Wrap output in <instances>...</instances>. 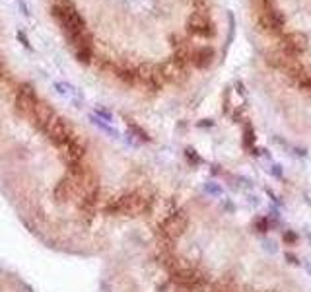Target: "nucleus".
<instances>
[{
    "label": "nucleus",
    "instance_id": "nucleus-19",
    "mask_svg": "<svg viewBox=\"0 0 311 292\" xmlns=\"http://www.w3.org/2000/svg\"><path fill=\"white\" fill-rule=\"evenodd\" d=\"M210 292H241L235 285L232 283H218V285H210Z\"/></svg>",
    "mask_w": 311,
    "mask_h": 292
},
{
    "label": "nucleus",
    "instance_id": "nucleus-14",
    "mask_svg": "<svg viewBox=\"0 0 311 292\" xmlns=\"http://www.w3.org/2000/svg\"><path fill=\"white\" fill-rule=\"evenodd\" d=\"M91 41H93V37L88 29L70 35V43L74 45V49H91Z\"/></svg>",
    "mask_w": 311,
    "mask_h": 292
},
{
    "label": "nucleus",
    "instance_id": "nucleus-20",
    "mask_svg": "<svg viewBox=\"0 0 311 292\" xmlns=\"http://www.w3.org/2000/svg\"><path fill=\"white\" fill-rule=\"evenodd\" d=\"M282 240H284V244H286V246H296L300 238H298V234H296L294 230H286V232H284V236H282Z\"/></svg>",
    "mask_w": 311,
    "mask_h": 292
},
{
    "label": "nucleus",
    "instance_id": "nucleus-5",
    "mask_svg": "<svg viewBox=\"0 0 311 292\" xmlns=\"http://www.w3.org/2000/svg\"><path fill=\"white\" fill-rule=\"evenodd\" d=\"M47 136H49V140H51L59 150H61L63 146H67L70 140L76 138L72 127L68 125L63 117H57V119L51 123V127L47 129Z\"/></svg>",
    "mask_w": 311,
    "mask_h": 292
},
{
    "label": "nucleus",
    "instance_id": "nucleus-11",
    "mask_svg": "<svg viewBox=\"0 0 311 292\" xmlns=\"http://www.w3.org/2000/svg\"><path fill=\"white\" fill-rule=\"evenodd\" d=\"M84 156H86V148H84V144L78 140V136H76L74 140H70L67 146L61 148V158L67 162V166H72V164L82 162Z\"/></svg>",
    "mask_w": 311,
    "mask_h": 292
},
{
    "label": "nucleus",
    "instance_id": "nucleus-18",
    "mask_svg": "<svg viewBox=\"0 0 311 292\" xmlns=\"http://www.w3.org/2000/svg\"><path fill=\"white\" fill-rule=\"evenodd\" d=\"M76 59L82 65H89L93 59V51L91 49H76Z\"/></svg>",
    "mask_w": 311,
    "mask_h": 292
},
{
    "label": "nucleus",
    "instance_id": "nucleus-10",
    "mask_svg": "<svg viewBox=\"0 0 311 292\" xmlns=\"http://www.w3.org/2000/svg\"><path fill=\"white\" fill-rule=\"evenodd\" d=\"M159 74L163 78V82H171V84H181L185 78H187V67L179 65L177 61L169 59L167 63L159 65Z\"/></svg>",
    "mask_w": 311,
    "mask_h": 292
},
{
    "label": "nucleus",
    "instance_id": "nucleus-6",
    "mask_svg": "<svg viewBox=\"0 0 311 292\" xmlns=\"http://www.w3.org/2000/svg\"><path fill=\"white\" fill-rule=\"evenodd\" d=\"M187 29L191 35H197V37H204V39H210L216 35V27L214 23L210 22V18L204 14V12H195L189 16L187 20Z\"/></svg>",
    "mask_w": 311,
    "mask_h": 292
},
{
    "label": "nucleus",
    "instance_id": "nucleus-22",
    "mask_svg": "<svg viewBox=\"0 0 311 292\" xmlns=\"http://www.w3.org/2000/svg\"><path fill=\"white\" fill-rule=\"evenodd\" d=\"M18 41H20L25 49H31V43H29V39H27V35H25L23 31H18Z\"/></svg>",
    "mask_w": 311,
    "mask_h": 292
},
{
    "label": "nucleus",
    "instance_id": "nucleus-3",
    "mask_svg": "<svg viewBox=\"0 0 311 292\" xmlns=\"http://www.w3.org/2000/svg\"><path fill=\"white\" fill-rule=\"evenodd\" d=\"M187 228H189V214H187L183 208H177L175 212L167 214V216L159 222V226H157L161 238L167 240V242L179 240V238L187 232Z\"/></svg>",
    "mask_w": 311,
    "mask_h": 292
},
{
    "label": "nucleus",
    "instance_id": "nucleus-21",
    "mask_svg": "<svg viewBox=\"0 0 311 292\" xmlns=\"http://www.w3.org/2000/svg\"><path fill=\"white\" fill-rule=\"evenodd\" d=\"M185 158H187L191 164H195V166H197V164H202V158H200L193 148H187V150H185Z\"/></svg>",
    "mask_w": 311,
    "mask_h": 292
},
{
    "label": "nucleus",
    "instance_id": "nucleus-16",
    "mask_svg": "<svg viewBox=\"0 0 311 292\" xmlns=\"http://www.w3.org/2000/svg\"><path fill=\"white\" fill-rule=\"evenodd\" d=\"M127 127H129V131H131L136 138H140L142 142H150V140H152L150 135H148V133H146V131H144L138 123H134V121H131V119H127Z\"/></svg>",
    "mask_w": 311,
    "mask_h": 292
},
{
    "label": "nucleus",
    "instance_id": "nucleus-12",
    "mask_svg": "<svg viewBox=\"0 0 311 292\" xmlns=\"http://www.w3.org/2000/svg\"><path fill=\"white\" fill-rule=\"evenodd\" d=\"M191 63L193 67L204 70L214 63V49L212 47H199V49H193L191 53Z\"/></svg>",
    "mask_w": 311,
    "mask_h": 292
},
{
    "label": "nucleus",
    "instance_id": "nucleus-13",
    "mask_svg": "<svg viewBox=\"0 0 311 292\" xmlns=\"http://www.w3.org/2000/svg\"><path fill=\"white\" fill-rule=\"evenodd\" d=\"M113 70H115V74H117L125 84H129V86H134V84L138 82V68L127 67V65H119V67H113Z\"/></svg>",
    "mask_w": 311,
    "mask_h": 292
},
{
    "label": "nucleus",
    "instance_id": "nucleus-15",
    "mask_svg": "<svg viewBox=\"0 0 311 292\" xmlns=\"http://www.w3.org/2000/svg\"><path fill=\"white\" fill-rule=\"evenodd\" d=\"M243 138H241V144H243L245 150H249L251 154H257V150H255V140H257V136H255V129H253V125L251 123H245L243 127Z\"/></svg>",
    "mask_w": 311,
    "mask_h": 292
},
{
    "label": "nucleus",
    "instance_id": "nucleus-1",
    "mask_svg": "<svg viewBox=\"0 0 311 292\" xmlns=\"http://www.w3.org/2000/svg\"><path fill=\"white\" fill-rule=\"evenodd\" d=\"M150 208V199L140 191H129L115 197L105 204V214L109 216H140Z\"/></svg>",
    "mask_w": 311,
    "mask_h": 292
},
{
    "label": "nucleus",
    "instance_id": "nucleus-7",
    "mask_svg": "<svg viewBox=\"0 0 311 292\" xmlns=\"http://www.w3.org/2000/svg\"><path fill=\"white\" fill-rule=\"evenodd\" d=\"M37 94L33 90V86L31 84H22L18 92H16V111L23 115V117H29L33 109H35V105H37Z\"/></svg>",
    "mask_w": 311,
    "mask_h": 292
},
{
    "label": "nucleus",
    "instance_id": "nucleus-8",
    "mask_svg": "<svg viewBox=\"0 0 311 292\" xmlns=\"http://www.w3.org/2000/svg\"><path fill=\"white\" fill-rule=\"evenodd\" d=\"M29 119H31V123H33L39 131L47 133V129L51 127V123L57 119V113H55V109H53L47 101H37V105H35L33 113L29 115Z\"/></svg>",
    "mask_w": 311,
    "mask_h": 292
},
{
    "label": "nucleus",
    "instance_id": "nucleus-4",
    "mask_svg": "<svg viewBox=\"0 0 311 292\" xmlns=\"http://www.w3.org/2000/svg\"><path fill=\"white\" fill-rule=\"evenodd\" d=\"M280 51H284L288 57L298 59L308 51V35L302 31H290L280 37Z\"/></svg>",
    "mask_w": 311,
    "mask_h": 292
},
{
    "label": "nucleus",
    "instance_id": "nucleus-2",
    "mask_svg": "<svg viewBox=\"0 0 311 292\" xmlns=\"http://www.w3.org/2000/svg\"><path fill=\"white\" fill-rule=\"evenodd\" d=\"M53 16H55L57 22L61 23V27L65 29V33L68 37L86 29L84 18L78 14V10L74 8V4L70 0H61L59 4H55L53 6Z\"/></svg>",
    "mask_w": 311,
    "mask_h": 292
},
{
    "label": "nucleus",
    "instance_id": "nucleus-17",
    "mask_svg": "<svg viewBox=\"0 0 311 292\" xmlns=\"http://www.w3.org/2000/svg\"><path fill=\"white\" fill-rule=\"evenodd\" d=\"M253 228H255V232H259V234H267L268 230H270V222H268L267 216H259V218H255Z\"/></svg>",
    "mask_w": 311,
    "mask_h": 292
},
{
    "label": "nucleus",
    "instance_id": "nucleus-9",
    "mask_svg": "<svg viewBox=\"0 0 311 292\" xmlns=\"http://www.w3.org/2000/svg\"><path fill=\"white\" fill-rule=\"evenodd\" d=\"M78 197H80V189H78L74 178L70 174H67L65 178H61V181L55 187V199H57V202L63 204V202H68L72 199H78Z\"/></svg>",
    "mask_w": 311,
    "mask_h": 292
}]
</instances>
